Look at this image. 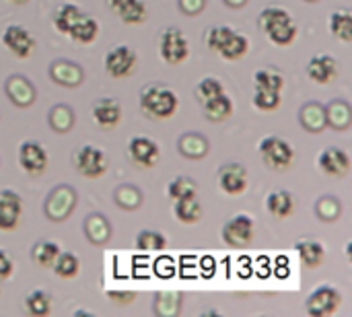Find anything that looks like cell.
Here are the masks:
<instances>
[{
	"instance_id": "1",
	"label": "cell",
	"mask_w": 352,
	"mask_h": 317,
	"mask_svg": "<svg viewBox=\"0 0 352 317\" xmlns=\"http://www.w3.org/2000/svg\"><path fill=\"white\" fill-rule=\"evenodd\" d=\"M260 27L266 33V37L278 47L291 45L297 37V25H295L293 17L280 6L264 8L260 12Z\"/></svg>"
},
{
	"instance_id": "2",
	"label": "cell",
	"mask_w": 352,
	"mask_h": 317,
	"mask_svg": "<svg viewBox=\"0 0 352 317\" xmlns=\"http://www.w3.org/2000/svg\"><path fill=\"white\" fill-rule=\"evenodd\" d=\"M177 95L163 85H146L140 91V107L151 120H169L177 111Z\"/></svg>"
},
{
	"instance_id": "3",
	"label": "cell",
	"mask_w": 352,
	"mask_h": 317,
	"mask_svg": "<svg viewBox=\"0 0 352 317\" xmlns=\"http://www.w3.org/2000/svg\"><path fill=\"white\" fill-rule=\"evenodd\" d=\"M260 157L266 167L274 171H285L293 165L295 161V151L293 146L280 138V136H266L260 142Z\"/></svg>"
},
{
	"instance_id": "4",
	"label": "cell",
	"mask_w": 352,
	"mask_h": 317,
	"mask_svg": "<svg viewBox=\"0 0 352 317\" xmlns=\"http://www.w3.org/2000/svg\"><path fill=\"white\" fill-rule=\"evenodd\" d=\"M159 54L169 66H177L190 56L188 37L177 27H167L159 35Z\"/></svg>"
},
{
	"instance_id": "5",
	"label": "cell",
	"mask_w": 352,
	"mask_h": 317,
	"mask_svg": "<svg viewBox=\"0 0 352 317\" xmlns=\"http://www.w3.org/2000/svg\"><path fill=\"white\" fill-rule=\"evenodd\" d=\"M74 169L89 179H99L107 173V157L99 146L82 144L74 153Z\"/></svg>"
},
{
	"instance_id": "6",
	"label": "cell",
	"mask_w": 352,
	"mask_h": 317,
	"mask_svg": "<svg viewBox=\"0 0 352 317\" xmlns=\"http://www.w3.org/2000/svg\"><path fill=\"white\" fill-rule=\"evenodd\" d=\"M221 237L229 248H248L256 237V223L250 215H235L223 225Z\"/></svg>"
},
{
	"instance_id": "7",
	"label": "cell",
	"mask_w": 352,
	"mask_h": 317,
	"mask_svg": "<svg viewBox=\"0 0 352 317\" xmlns=\"http://www.w3.org/2000/svg\"><path fill=\"white\" fill-rule=\"evenodd\" d=\"M340 293L330 287V285H324V287H318L309 297H307V303H305V309L311 317H328L332 314H336V309L340 307Z\"/></svg>"
},
{
	"instance_id": "8",
	"label": "cell",
	"mask_w": 352,
	"mask_h": 317,
	"mask_svg": "<svg viewBox=\"0 0 352 317\" xmlns=\"http://www.w3.org/2000/svg\"><path fill=\"white\" fill-rule=\"evenodd\" d=\"M138 56L130 45H116L105 56V70L113 78H126L134 72Z\"/></svg>"
},
{
	"instance_id": "9",
	"label": "cell",
	"mask_w": 352,
	"mask_h": 317,
	"mask_svg": "<svg viewBox=\"0 0 352 317\" xmlns=\"http://www.w3.org/2000/svg\"><path fill=\"white\" fill-rule=\"evenodd\" d=\"M128 157L130 161L140 167V169H151L159 163V157H161V151H159V144L148 138V136H134L130 142H128Z\"/></svg>"
},
{
	"instance_id": "10",
	"label": "cell",
	"mask_w": 352,
	"mask_h": 317,
	"mask_svg": "<svg viewBox=\"0 0 352 317\" xmlns=\"http://www.w3.org/2000/svg\"><path fill=\"white\" fill-rule=\"evenodd\" d=\"M47 161H50L47 153L39 142L27 140L19 146V165L27 175H31V177L41 175L47 169Z\"/></svg>"
},
{
	"instance_id": "11",
	"label": "cell",
	"mask_w": 352,
	"mask_h": 317,
	"mask_svg": "<svg viewBox=\"0 0 352 317\" xmlns=\"http://www.w3.org/2000/svg\"><path fill=\"white\" fill-rule=\"evenodd\" d=\"M2 45L16 58H29L35 50V39L29 29L21 25H8L2 33Z\"/></svg>"
},
{
	"instance_id": "12",
	"label": "cell",
	"mask_w": 352,
	"mask_h": 317,
	"mask_svg": "<svg viewBox=\"0 0 352 317\" xmlns=\"http://www.w3.org/2000/svg\"><path fill=\"white\" fill-rule=\"evenodd\" d=\"M23 215V198L14 190H0V231H14Z\"/></svg>"
},
{
	"instance_id": "13",
	"label": "cell",
	"mask_w": 352,
	"mask_h": 317,
	"mask_svg": "<svg viewBox=\"0 0 352 317\" xmlns=\"http://www.w3.org/2000/svg\"><path fill=\"white\" fill-rule=\"evenodd\" d=\"M320 169L330 175V177H344L351 169V157L344 149L338 146H328L320 153L318 157Z\"/></svg>"
},
{
	"instance_id": "14",
	"label": "cell",
	"mask_w": 352,
	"mask_h": 317,
	"mask_svg": "<svg viewBox=\"0 0 352 317\" xmlns=\"http://www.w3.org/2000/svg\"><path fill=\"white\" fill-rule=\"evenodd\" d=\"M219 186L229 196H239L248 190V171L243 165L229 163L219 171Z\"/></svg>"
},
{
	"instance_id": "15",
	"label": "cell",
	"mask_w": 352,
	"mask_h": 317,
	"mask_svg": "<svg viewBox=\"0 0 352 317\" xmlns=\"http://www.w3.org/2000/svg\"><path fill=\"white\" fill-rule=\"evenodd\" d=\"M307 76L316 85H328L338 76V64L332 56L320 54L307 62Z\"/></svg>"
},
{
	"instance_id": "16",
	"label": "cell",
	"mask_w": 352,
	"mask_h": 317,
	"mask_svg": "<svg viewBox=\"0 0 352 317\" xmlns=\"http://www.w3.org/2000/svg\"><path fill=\"white\" fill-rule=\"evenodd\" d=\"M93 120L99 128L111 130L122 122V105L113 97H105L95 101L93 105Z\"/></svg>"
},
{
	"instance_id": "17",
	"label": "cell",
	"mask_w": 352,
	"mask_h": 317,
	"mask_svg": "<svg viewBox=\"0 0 352 317\" xmlns=\"http://www.w3.org/2000/svg\"><path fill=\"white\" fill-rule=\"evenodd\" d=\"M72 41H76V43H80V45H89V43H93L95 39H97V35H99V23L93 19V17H89V14H80L74 23H72V27L68 29V33H66Z\"/></svg>"
},
{
	"instance_id": "18",
	"label": "cell",
	"mask_w": 352,
	"mask_h": 317,
	"mask_svg": "<svg viewBox=\"0 0 352 317\" xmlns=\"http://www.w3.org/2000/svg\"><path fill=\"white\" fill-rule=\"evenodd\" d=\"M295 252L301 260V264L309 270L314 268H320L324 264V258H326V248L316 241V239H303V241H297L295 243Z\"/></svg>"
},
{
	"instance_id": "19",
	"label": "cell",
	"mask_w": 352,
	"mask_h": 317,
	"mask_svg": "<svg viewBox=\"0 0 352 317\" xmlns=\"http://www.w3.org/2000/svg\"><path fill=\"white\" fill-rule=\"evenodd\" d=\"M202 109H204V116L206 120L210 122H225L233 116V101L227 93H221L208 101L202 103Z\"/></svg>"
},
{
	"instance_id": "20",
	"label": "cell",
	"mask_w": 352,
	"mask_h": 317,
	"mask_svg": "<svg viewBox=\"0 0 352 317\" xmlns=\"http://www.w3.org/2000/svg\"><path fill=\"white\" fill-rule=\"evenodd\" d=\"M266 210L274 219H289L295 212V198H293V194L285 192V190L272 192L266 198Z\"/></svg>"
},
{
	"instance_id": "21",
	"label": "cell",
	"mask_w": 352,
	"mask_h": 317,
	"mask_svg": "<svg viewBox=\"0 0 352 317\" xmlns=\"http://www.w3.org/2000/svg\"><path fill=\"white\" fill-rule=\"evenodd\" d=\"M173 215L179 223L184 225H194L202 219V204L198 198H182L173 202Z\"/></svg>"
},
{
	"instance_id": "22",
	"label": "cell",
	"mask_w": 352,
	"mask_h": 317,
	"mask_svg": "<svg viewBox=\"0 0 352 317\" xmlns=\"http://www.w3.org/2000/svg\"><path fill=\"white\" fill-rule=\"evenodd\" d=\"M248 50H250L248 37L241 35V33H237V31H233V33L227 37V41L221 45V50H219L217 54H219L221 58L229 60V62H235V60H241V58L248 54Z\"/></svg>"
},
{
	"instance_id": "23",
	"label": "cell",
	"mask_w": 352,
	"mask_h": 317,
	"mask_svg": "<svg viewBox=\"0 0 352 317\" xmlns=\"http://www.w3.org/2000/svg\"><path fill=\"white\" fill-rule=\"evenodd\" d=\"M52 270H54L56 276L62 278V281L76 278L78 272H80V260H78V256L72 254V252H60L58 258H56V262H54V266H52Z\"/></svg>"
},
{
	"instance_id": "24",
	"label": "cell",
	"mask_w": 352,
	"mask_h": 317,
	"mask_svg": "<svg viewBox=\"0 0 352 317\" xmlns=\"http://www.w3.org/2000/svg\"><path fill=\"white\" fill-rule=\"evenodd\" d=\"M25 311L31 317H45L52 314V297L45 291H31L25 297Z\"/></svg>"
},
{
	"instance_id": "25",
	"label": "cell",
	"mask_w": 352,
	"mask_h": 317,
	"mask_svg": "<svg viewBox=\"0 0 352 317\" xmlns=\"http://www.w3.org/2000/svg\"><path fill=\"white\" fill-rule=\"evenodd\" d=\"M60 252H62V250H60L58 243H54V241H39V243H35L33 250H31V260H33V264H37L39 268H52Z\"/></svg>"
},
{
	"instance_id": "26",
	"label": "cell",
	"mask_w": 352,
	"mask_h": 317,
	"mask_svg": "<svg viewBox=\"0 0 352 317\" xmlns=\"http://www.w3.org/2000/svg\"><path fill=\"white\" fill-rule=\"evenodd\" d=\"M330 33L340 41H352V14L349 10H336L330 14Z\"/></svg>"
},
{
	"instance_id": "27",
	"label": "cell",
	"mask_w": 352,
	"mask_h": 317,
	"mask_svg": "<svg viewBox=\"0 0 352 317\" xmlns=\"http://www.w3.org/2000/svg\"><path fill=\"white\" fill-rule=\"evenodd\" d=\"M179 151L184 157L190 159H202L208 155V142L200 134H184L179 140Z\"/></svg>"
},
{
	"instance_id": "28",
	"label": "cell",
	"mask_w": 352,
	"mask_h": 317,
	"mask_svg": "<svg viewBox=\"0 0 352 317\" xmlns=\"http://www.w3.org/2000/svg\"><path fill=\"white\" fill-rule=\"evenodd\" d=\"M82 14V10L76 6V4H72V2H64L58 10H56V14H54V27L60 31V33H68V29L72 27V23L78 19Z\"/></svg>"
},
{
	"instance_id": "29",
	"label": "cell",
	"mask_w": 352,
	"mask_h": 317,
	"mask_svg": "<svg viewBox=\"0 0 352 317\" xmlns=\"http://www.w3.org/2000/svg\"><path fill=\"white\" fill-rule=\"evenodd\" d=\"M254 107L260 111H274L280 107V91L256 87L254 91Z\"/></svg>"
},
{
	"instance_id": "30",
	"label": "cell",
	"mask_w": 352,
	"mask_h": 317,
	"mask_svg": "<svg viewBox=\"0 0 352 317\" xmlns=\"http://www.w3.org/2000/svg\"><path fill=\"white\" fill-rule=\"evenodd\" d=\"M301 124L311 132L324 130L328 126L326 124V111L318 103H309L307 107L301 109Z\"/></svg>"
},
{
	"instance_id": "31",
	"label": "cell",
	"mask_w": 352,
	"mask_h": 317,
	"mask_svg": "<svg viewBox=\"0 0 352 317\" xmlns=\"http://www.w3.org/2000/svg\"><path fill=\"white\" fill-rule=\"evenodd\" d=\"M167 196L175 202V200H182V198H194L198 196V188H196V182L190 179V177H175L173 182H169L167 186Z\"/></svg>"
},
{
	"instance_id": "32",
	"label": "cell",
	"mask_w": 352,
	"mask_h": 317,
	"mask_svg": "<svg viewBox=\"0 0 352 317\" xmlns=\"http://www.w3.org/2000/svg\"><path fill=\"white\" fill-rule=\"evenodd\" d=\"M136 248L142 250V252H161V250L167 248V239H165V235L159 233V231H148V229H144V231H140V233L136 235Z\"/></svg>"
},
{
	"instance_id": "33",
	"label": "cell",
	"mask_w": 352,
	"mask_h": 317,
	"mask_svg": "<svg viewBox=\"0 0 352 317\" xmlns=\"http://www.w3.org/2000/svg\"><path fill=\"white\" fill-rule=\"evenodd\" d=\"M254 85L256 87H264V89L283 91L285 89V76L276 68H262V70H258L254 74Z\"/></svg>"
},
{
	"instance_id": "34",
	"label": "cell",
	"mask_w": 352,
	"mask_h": 317,
	"mask_svg": "<svg viewBox=\"0 0 352 317\" xmlns=\"http://www.w3.org/2000/svg\"><path fill=\"white\" fill-rule=\"evenodd\" d=\"M85 229H87V237H91L95 243H103V241L109 239V225L99 215L89 217L87 223H85Z\"/></svg>"
},
{
	"instance_id": "35",
	"label": "cell",
	"mask_w": 352,
	"mask_h": 317,
	"mask_svg": "<svg viewBox=\"0 0 352 317\" xmlns=\"http://www.w3.org/2000/svg\"><path fill=\"white\" fill-rule=\"evenodd\" d=\"M146 14H148V10H146V4H144L142 0H134V2L128 4L124 10L118 12V17H120L126 25H140V23L146 21Z\"/></svg>"
},
{
	"instance_id": "36",
	"label": "cell",
	"mask_w": 352,
	"mask_h": 317,
	"mask_svg": "<svg viewBox=\"0 0 352 317\" xmlns=\"http://www.w3.org/2000/svg\"><path fill=\"white\" fill-rule=\"evenodd\" d=\"M324 111H326V124L330 120H334V118H340L338 120V130H344V128L351 126V107H349L346 101H332V105L328 109H324Z\"/></svg>"
},
{
	"instance_id": "37",
	"label": "cell",
	"mask_w": 352,
	"mask_h": 317,
	"mask_svg": "<svg viewBox=\"0 0 352 317\" xmlns=\"http://www.w3.org/2000/svg\"><path fill=\"white\" fill-rule=\"evenodd\" d=\"M221 93H225V87H223V83H221L219 78H214V76L202 78V80L198 83V87H196V95H198V99H200L202 103L208 101V99H212V97H217V95H221Z\"/></svg>"
},
{
	"instance_id": "38",
	"label": "cell",
	"mask_w": 352,
	"mask_h": 317,
	"mask_svg": "<svg viewBox=\"0 0 352 317\" xmlns=\"http://www.w3.org/2000/svg\"><path fill=\"white\" fill-rule=\"evenodd\" d=\"M231 33H233V29L227 27V25H214V27H210L208 33H206V45H208V50L219 52L221 45L227 41V37H229Z\"/></svg>"
},
{
	"instance_id": "39",
	"label": "cell",
	"mask_w": 352,
	"mask_h": 317,
	"mask_svg": "<svg viewBox=\"0 0 352 317\" xmlns=\"http://www.w3.org/2000/svg\"><path fill=\"white\" fill-rule=\"evenodd\" d=\"M140 192H136L132 186H122L118 192H116V200H118V204L120 206H124V208H136V206H140Z\"/></svg>"
},
{
	"instance_id": "40",
	"label": "cell",
	"mask_w": 352,
	"mask_h": 317,
	"mask_svg": "<svg viewBox=\"0 0 352 317\" xmlns=\"http://www.w3.org/2000/svg\"><path fill=\"white\" fill-rule=\"evenodd\" d=\"M316 210H318L322 221H336L338 215H340V204L334 198H324V200L318 202Z\"/></svg>"
},
{
	"instance_id": "41",
	"label": "cell",
	"mask_w": 352,
	"mask_h": 317,
	"mask_svg": "<svg viewBox=\"0 0 352 317\" xmlns=\"http://www.w3.org/2000/svg\"><path fill=\"white\" fill-rule=\"evenodd\" d=\"M60 122H64V126H66V130L74 124V113L70 111V113H66V118H60V113H58V109L54 107L52 111H50V126L54 128V130H58V124Z\"/></svg>"
},
{
	"instance_id": "42",
	"label": "cell",
	"mask_w": 352,
	"mask_h": 317,
	"mask_svg": "<svg viewBox=\"0 0 352 317\" xmlns=\"http://www.w3.org/2000/svg\"><path fill=\"white\" fill-rule=\"evenodd\" d=\"M12 270H14V264H12L10 256H8L4 250H0V281H6V278H10Z\"/></svg>"
},
{
	"instance_id": "43",
	"label": "cell",
	"mask_w": 352,
	"mask_h": 317,
	"mask_svg": "<svg viewBox=\"0 0 352 317\" xmlns=\"http://www.w3.org/2000/svg\"><path fill=\"white\" fill-rule=\"evenodd\" d=\"M206 6V0H179V8L186 14H198Z\"/></svg>"
},
{
	"instance_id": "44",
	"label": "cell",
	"mask_w": 352,
	"mask_h": 317,
	"mask_svg": "<svg viewBox=\"0 0 352 317\" xmlns=\"http://www.w3.org/2000/svg\"><path fill=\"white\" fill-rule=\"evenodd\" d=\"M107 2H109V6H111V10H113V12L118 14L120 10H124V8H126L128 4H132L134 0H107Z\"/></svg>"
},
{
	"instance_id": "45",
	"label": "cell",
	"mask_w": 352,
	"mask_h": 317,
	"mask_svg": "<svg viewBox=\"0 0 352 317\" xmlns=\"http://www.w3.org/2000/svg\"><path fill=\"white\" fill-rule=\"evenodd\" d=\"M107 297L109 299H128V303H130L134 299V293H116V291H109Z\"/></svg>"
},
{
	"instance_id": "46",
	"label": "cell",
	"mask_w": 352,
	"mask_h": 317,
	"mask_svg": "<svg viewBox=\"0 0 352 317\" xmlns=\"http://www.w3.org/2000/svg\"><path fill=\"white\" fill-rule=\"evenodd\" d=\"M6 2H10V4H19V6H21V4H27L29 0H6Z\"/></svg>"
}]
</instances>
